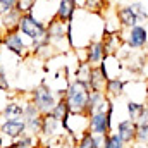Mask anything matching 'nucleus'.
Instances as JSON below:
<instances>
[{
  "mask_svg": "<svg viewBox=\"0 0 148 148\" xmlns=\"http://www.w3.org/2000/svg\"><path fill=\"white\" fill-rule=\"evenodd\" d=\"M88 95H90L88 83L74 77L73 81L67 84L66 93H64V98H66L69 112L71 114H83L84 107H86V102H88Z\"/></svg>",
  "mask_w": 148,
  "mask_h": 148,
  "instance_id": "f257e3e1",
  "label": "nucleus"
},
{
  "mask_svg": "<svg viewBox=\"0 0 148 148\" xmlns=\"http://www.w3.org/2000/svg\"><path fill=\"white\" fill-rule=\"evenodd\" d=\"M19 33L23 36H26L31 43H35L38 40L45 36L47 33V24L43 21H40L36 16L29 10V12H24L19 19Z\"/></svg>",
  "mask_w": 148,
  "mask_h": 148,
  "instance_id": "f03ea898",
  "label": "nucleus"
},
{
  "mask_svg": "<svg viewBox=\"0 0 148 148\" xmlns=\"http://www.w3.org/2000/svg\"><path fill=\"white\" fill-rule=\"evenodd\" d=\"M2 47L9 52V53H14L16 57L19 59H24L31 53V41L26 36H23L17 31H9V33H3V41H2Z\"/></svg>",
  "mask_w": 148,
  "mask_h": 148,
  "instance_id": "7ed1b4c3",
  "label": "nucleus"
},
{
  "mask_svg": "<svg viewBox=\"0 0 148 148\" xmlns=\"http://www.w3.org/2000/svg\"><path fill=\"white\" fill-rule=\"evenodd\" d=\"M57 98H59L57 93L47 83H41L31 91V98L29 100L40 109L41 114H47V112H50L53 109V105L57 103Z\"/></svg>",
  "mask_w": 148,
  "mask_h": 148,
  "instance_id": "20e7f679",
  "label": "nucleus"
},
{
  "mask_svg": "<svg viewBox=\"0 0 148 148\" xmlns=\"http://www.w3.org/2000/svg\"><path fill=\"white\" fill-rule=\"evenodd\" d=\"M112 114H114V102L110 103L107 112H93L88 117V131L93 134H109L112 131Z\"/></svg>",
  "mask_w": 148,
  "mask_h": 148,
  "instance_id": "39448f33",
  "label": "nucleus"
},
{
  "mask_svg": "<svg viewBox=\"0 0 148 148\" xmlns=\"http://www.w3.org/2000/svg\"><path fill=\"white\" fill-rule=\"evenodd\" d=\"M124 41L131 50L145 48L148 43V28L143 24H136L133 28H127L126 35H124Z\"/></svg>",
  "mask_w": 148,
  "mask_h": 148,
  "instance_id": "423d86ee",
  "label": "nucleus"
},
{
  "mask_svg": "<svg viewBox=\"0 0 148 148\" xmlns=\"http://www.w3.org/2000/svg\"><path fill=\"white\" fill-rule=\"evenodd\" d=\"M26 131V122L23 119H3V122H0V134L12 141L17 140Z\"/></svg>",
  "mask_w": 148,
  "mask_h": 148,
  "instance_id": "0eeeda50",
  "label": "nucleus"
},
{
  "mask_svg": "<svg viewBox=\"0 0 148 148\" xmlns=\"http://www.w3.org/2000/svg\"><path fill=\"white\" fill-rule=\"evenodd\" d=\"M115 16H117V19H119V24H121L122 29L133 28V26H136V24L141 23V19L138 17V14H136L134 9L131 7V3H129V5H119V7L115 9Z\"/></svg>",
  "mask_w": 148,
  "mask_h": 148,
  "instance_id": "6e6552de",
  "label": "nucleus"
},
{
  "mask_svg": "<svg viewBox=\"0 0 148 148\" xmlns=\"http://www.w3.org/2000/svg\"><path fill=\"white\" fill-rule=\"evenodd\" d=\"M136 121L133 119H122L117 122L115 126V133L121 136V140L126 143V145H131V143H136Z\"/></svg>",
  "mask_w": 148,
  "mask_h": 148,
  "instance_id": "1a4fd4ad",
  "label": "nucleus"
},
{
  "mask_svg": "<svg viewBox=\"0 0 148 148\" xmlns=\"http://www.w3.org/2000/svg\"><path fill=\"white\" fill-rule=\"evenodd\" d=\"M84 50H86V62H88L90 66H98V64L105 59V55H107L102 38L90 41Z\"/></svg>",
  "mask_w": 148,
  "mask_h": 148,
  "instance_id": "9d476101",
  "label": "nucleus"
},
{
  "mask_svg": "<svg viewBox=\"0 0 148 148\" xmlns=\"http://www.w3.org/2000/svg\"><path fill=\"white\" fill-rule=\"evenodd\" d=\"M76 10H77L76 0H59V2H57V9H55V16H53V17H55L57 21L67 24V23H71V19L74 17Z\"/></svg>",
  "mask_w": 148,
  "mask_h": 148,
  "instance_id": "9b49d317",
  "label": "nucleus"
},
{
  "mask_svg": "<svg viewBox=\"0 0 148 148\" xmlns=\"http://www.w3.org/2000/svg\"><path fill=\"white\" fill-rule=\"evenodd\" d=\"M88 86H90V91H103L105 88V83H107V76L103 74L100 64L98 66H91L90 69V76H88Z\"/></svg>",
  "mask_w": 148,
  "mask_h": 148,
  "instance_id": "f8f14e48",
  "label": "nucleus"
},
{
  "mask_svg": "<svg viewBox=\"0 0 148 148\" xmlns=\"http://www.w3.org/2000/svg\"><path fill=\"white\" fill-rule=\"evenodd\" d=\"M59 127H62V124H60V121H59V119H55L50 112L43 114L41 127H40V134H41V136H45V138H48V140H50V138H53V136L57 134Z\"/></svg>",
  "mask_w": 148,
  "mask_h": 148,
  "instance_id": "ddd939ff",
  "label": "nucleus"
},
{
  "mask_svg": "<svg viewBox=\"0 0 148 148\" xmlns=\"http://www.w3.org/2000/svg\"><path fill=\"white\" fill-rule=\"evenodd\" d=\"M21 12L17 9H12L10 12L0 16V28L3 29V33H9V31H17L19 29V19H21Z\"/></svg>",
  "mask_w": 148,
  "mask_h": 148,
  "instance_id": "4468645a",
  "label": "nucleus"
},
{
  "mask_svg": "<svg viewBox=\"0 0 148 148\" xmlns=\"http://www.w3.org/2000/svg\"><path fill=\"white\" fill-rule=\"evenodd\" d=\"M124 86H126V81H124L122 77H110V79H107V83H105L103 93H105V97H109L110 100L119 98V97L124 95Z\"/></svg>",
  "mask_w": 148,
  "mask_h": 148,
  "instance_id": "2eb2a0df",
  "label": "nucleus"
},
{
  "mask_svg": "<svg viewBox=\"0 0 148 148\" xmlns=\"http://www.w3.org/2000/svg\"><path fill=\"white\" fill-rule=\"evenodd\" d=\"M23 110H24V105L17 100H9L5 102V105L2 107L0 115L3 119H23Z\"/></svg>",
  "mask_w": 148,
  "mask_h": 148,
  "instance_id": "dca6fc26",
  "label": "nucleus"
},
{
  "mask_svg": "<svg viewBox=\"0 0 148 148\" xmlns=\"http://www.w3.org/2000/svg\"><path fill=\"white\" fill-rule=\"evenodd\" d=\"M126 110H127V119H133V121L138 122V119L147 110V103L145 102H138V100H127Z\"/></svg>",
  "mask_w": 148,
  "mask_h": 148,
  "instance_id": "f3484780",
  "label": "nucleus"
},
{
  "mask_svg": "<svg viewBox=\"0 0 148 148\" xmlns=\"http://www.w3.org/2000/svg\"><path fill=\"white\" fill-rule=\"evenodd\" d=\"M103 98H105V93L103 91H90V95H88V102H86V107H84V115L86 117H90L93 112L97 110V107L103 102Z\"/></svg>",
  "mask_w": 148,
  "mask_h": 148,
  "instance_id": "a211bd4d",
  "label": "nucleus"
},
{
  "mask_svg": "<svg viewBox=\"0 0 148 148\" xmlns=\"http://www.w3.org/2000/svg\"><path fill=\"white\" fill-rule=\"evenodd\" d=\"M50 114H52L55 119H59L60 122L69 115V109H67V103H66V98H64V97L57 98V103L53 105V109L50 110Z\"/></svg>",
  "mask_w": 148,
  "mask_h": 148,
  "instance_id": "6ab92c4d",
  "label": "nucleus"
},
{
  "mask_svg": "<svg viewBox=\"0 0 148 148\" xmlns=\"http://www.w3.org/2000/svg\"><path fill=\"white\" fill-rule=\"evenodd\" d=\"M136 124H138V127H136V143L145 145L148 141V119L138 121Z\"/></svg>",
  "mask_w": 148,
  "mask_h": 148,
  "instance_id": "aec40b11",
  "label": "nucleus"
},
{
  "mask_svg": "<svg viewBox=\"0 0 148 148\" xmlns=\"http://www.w3.org/2000/svg\"><path fill=\"white\" fill-rule=\"evenodd\" d=\"M76 148H95V134L86 129L76 141Z\"/></svg>",
  "mask_w": 148,
  "mask_h": 148,
  "instance_id": "412c9836",
  "label": "nucleus"
},
{
  "mask_svg": "<svg viewBox=\"0 0 148 148\" xmlns=\"http://www.w3.org/2000/svg\"><path fill=\"white\" fill-rule=\"evenodd\" d=\"M109 0H84V9L95 14H100L102 9H107Z\"/></svg>",
  "mask_w": 148,
  "mask_h": 148,
  "instance_id": "4be33fe9",
  "label": "nucleus"
},
{
  "mask_svg": "<svg viewBox=\"0 0 148 148\" xmlns=\"http://www.w3.org/2000/svg\"><path fill=\"white\" fill-rule=\"evenodd\" d=\"M16 143H17V147L19 148H35V141H36V136L35 134H31V133H24V134H21L17 140H14Z\"/></svg>",
  "mask_w": 148,
  "mask_h": 148,
  "instance_id": "5701e85b",
  "label": "nucleus"
},
{
  "mask_svg": "<svg viewBox=\"0 0 148 148\" xmlns=\"http://www.w3.org/2000/svg\"><path fill=\"white\" fill-rule=\"evenodd\" d=\"M105 148H127V145L121 140V136H119L115 131H110V133L107 134Z\"/></svg>",
  "mask_w": 148,
  "mask_h": 148,
  "instance_id": "b1692460",
  "label": "nucleus"
},
{
  "mask_svg": "<svg viewBox=\"0 0 148 148\" xmlns=\"http://www.w3.org/2000/svg\"><path fill=\"white\" fill-rule=\"evenodd\" d=\"M36 115H41L40 109H38L31 100L26 102V103H24V110H23V121H29V119H33V117H36Z\"/></svg>",
  "mask_w": 148,
  "mask_h": 148,
  "instance_id": "393cba45",
  "label": "nucleus"
},
{
  "mask_svg": "<svg viewBox=\"0 0 148 148\" xmlns=\"http://www.w3.org/2000/svg\"><path fill=\"white\" fill-rule=\"evenodd\" d=\"M131 7L134 9V12L138 14V17H140L141 21H147V19H148L147 5H145L143 2H133V3H131Z\"/></svg>",
  "mask_w": 148,
  "mask_h": 148,
  "instance_id": "a878e982",
  "label": "nucleus"
},
{
  "mask_svg": "<svg viewBox=\"0 0 148 148\" xmlns=\"http://www.w3.org/2000/svg\"><path fill=\"white\" fill-rule=\"evenodd\" d=\"M0 91H5V93L10 91V83H9L7 71H5L3 66H0Z\"/></svg>",
  "mask_w": 148,
  "mask_h": 148,
  "instance_id": "bb28decb",
  "label": "nucleus"
},
{
  "mask_svg": "<svg viewBox=\"0 0 148 148\" xmlns=\"http://www.w3.org/2000/svg\"><path fill=\"white\" fill-rule=\"evenodd\" d=\"M17 5V0H0V16L10 12L12 9H16Z\"/></svg>",
  "mask_w": 148,
  "mask_h": 148,
  "instance_id": "cd10ccee",
  "label": "nucleus"
},
{
  "mask_svg": "<svg viewBox=\"0 0 148 148\" xmlns=\"http://www.w3.org/2000/svg\"><path fill=\"white\" fill-rule=\"evenodd\" d=\"M107 134H95V148H105Z\"/></svg>",
  "mask_w": 148,
  "mask_h": 148,
  "instance_id": "c85d7f7f",
  "label": "nucleus"
},
{
  "mask_svg": "<svg viewBox=\"0 0 148 148\" xmlns=\"http://www.w3.org/2000/svg\"><path fill=\"white\" fill-rule=\"evenodd\" d=\"M0 148H19V147H17V143H16V141H12V143H9L7 147H0Z\"/></svg>",
  "mask_w": 148,
  "mask_h": 148,
  "instance_id": "c756f323",
  "label": "nucleus"
},
{
  "mask_svg": "<svg viewBox=\"0 0 148 148\" xmlns=\"http://www.w3.org/2000/svg\"><path fill=\"white\" fill-rule=\"evenodd\" d=\"M2 41H3V29L0 28V47H2Z\"/></svg>",
  "mask_w": 148,
  "mask_h": 148,
  "instance_id": "7c9ffc66",
  "label": "nucleus"
},
{
  "mask_svg": "<svg viewBox=\"0 0 148 148\" xmlns=\"http://www.w3.org/2000/svg\"><path fill=\"white\" fill-rule=\"evenodd\" d=\"M145 62H147V66H148V52H147V57H145Z\"/></svg>",
  "mask_w": 148,
  "mask_h": 148,
  "instance_id": "2f4dec72",
  "label": "nucleus"
},
{
  "mask_svg": "<svg viewBox=\"0 0 148 148\" xmlns=\"http://www.w3.org/2000/svg\"><path fill=\"white\" fill-rule=\"evenodd\" d=\"M0 66H2V50H0Z\"/></svg>",
  "mask_w": 148,
  "mask_h": 148,
  "instance_id": "473e14b6",
  "label": "nucleus"
},
{
  "mask_svg": "<svg viewBox=\"0 0 148 148\" xmlns=\"http://www.w3.org/2000/svg\"><path fill=\"white\" fill-rule=\"evenodd\" d=\"M145 48H147V52H148V43H147V47H145Z\"/></svg>",
  "mask_w": 148,
  "mask_h": 148,
  "instance_id": "72a5a7b5",
  "label": "nucleus"
},
{
  "mask_svg": "<svg viewBox=\"0 0 148 148\" xmlns=\"http://www.w3.org/2000/svg\"><path fill=\"white\" fill-rule=\"evenodd\" d=\"M145 103H147V107H148V98H147V102H145Z\"/></svg>",
  "mask_w": 148,
  "mask_h": 148,
  "instance_id": "f704fd0d",
  "label": "nucleus"
},
{
  "mask_svg": "<svg viewBox=\"0 0 148 148\" xmlns=\"http://www.w3.org/2000/svg\"><path fill=\"white\" fill-rule=\"evenodd\" d=\"M145 145H147V147H145V148H148V141H147V143H145Z\"/></svg>",
  "mask_w": 148,
  "mask_h": 148,
  "instance_id": "c9c22d12",
  "label": "nucleus"
},
{
  "mask_svg": "<svg viewBox=\"0 0 148 148\" xmlns=\"http://www.w3.org/2000/svg\"><path fill=\"white\" fill-rule=\"evenodd\" d=\"M147 88H148V77H147Z\"/></svg>",
  "mask_w": 148,
  "mask_h": 148,
  "instance_id": "e433bc0d",
  "label": "nucleus"
},
{
  "mask_svg": "<svg viewBox=\"0 0 148 148\" xmlns=\"http://www.w3.org/2000/svg\"><path fill=\"white\" fill-rule=\"evenodd\" d=\"M131 148H134V147H131Z\"/></svg>",
  "mask_w": 148,
  "mask_h": 148,
  "instance_id": "4c0bfd02",
  "label": "nucleus"
}]
</instances>
